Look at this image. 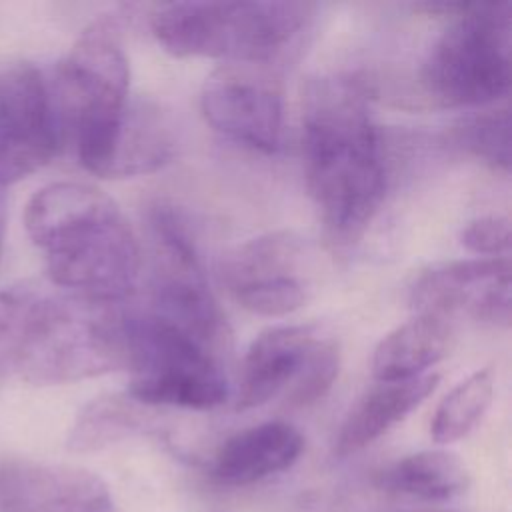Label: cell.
I'll return each mask as SVG.
<instances>
[{
  "label": "cell",
  "instance_id": "obj_1",
  "mask_svg": "<svg viewBox=\"0 0 512 512\" xmlns=\"http://www.w3.org/2000/svg\"><path fill=\"white\" fill-rule=\"evenodd\" d=\"M302 156L308 192L334 242H352L386 192L382 134L368 86L352 74H324L302 98Z\"/></svg>",
  "mask_w": 512,
  "mask_h": 512
},
{
  "label": "cell",
  "instance_id": "obj_2",
  "mask_svg": "<svg viewBox=\"0 0 512 512\" xmlns=\"http://www.w3.org/2000/svg\"><path fill=\"white\" fill-rule=\"evenodd\" d=\"M24 226L54 286L104 302H128L142 266L138 238L118 204L84 182H54L26 204Z\"/></svg>",
  "mask_w": 512,
  "mask_h": 512
},
{
  "label": "cell",
  "instance_id": "obj_3",
  "mask_svg": "<svg viewBox=\"0 0 512 512\" xmlns=\"http://www.w3.org/2000/svg\"><path fill=\"white\" fill-rule=\"evenodd\" d=\"M10 374L32 384H68L124 368L126 302L18 286Z\"/></svg>",
  "mask_w": 512,
  "mask_h": 512
},
{
  "label": "cell",
  "instance_id": "obj_4",
  "mask_svg": "<svg viewBox=\"0 0 512 512\" xmlns=\"http://www.w3.org/2000/svg\"><path fill=\"white\" fill-rule=\"evenodd\" d=\"M62 146L84 170L104 176L114 136L130 102V66L118 18L92 22L58 62L48 82Z\"/></svg>",
  "mask_w": 512,
  "mask_h": 512
},
{
  "label": "cell",
  "instance_id": "obj_5",
  "mask_svg": "<svg viewBox=\"0 0 512 512\" xmlns=\"http://www.w3.org/2000/svg\"><path fill=\"white\" fill-rule=\"evenodd\" d=\"M312 12L306 2H172L150 14V28L178 58L272 62Z\"/></svg>",
  "mask_w": 512,
  "mask_h": 512
},
{
  "label": "cell",
  "instance_id": "obj_6",
  "mask_svg": "<svg viewBox=\"0 0 512 512\" xmlns=\"http://www.w3.org/2000/svg\"><path fill=\"white\" fill-rule=\"evenodd\" d=\"M452 22L430 48L420 80L446 106H486L510 86V6L508 4H424Z\"/></svg>",
  "mask_w": 512,
  "mask_h": 512
},
{
  "label": "cell",
  "instance_id": "obj_7",
  "mask_svg": "<svg viewBox=\"0 0 512 512\" xmlns=\"http://www.w3.org/2000/svg\"><path fill=\"white\" fill-rule=\"evenodd\" d=\"M124 348L126 394L138 404L212 410L226 402L230 386L222 356L150 310L126 304Z\"/></svg>",
  "mask_w": 512,
  "mask_h": 512
},
{
  "label": "cell",
  "instance_id": "obj_8",
  "mask_svg": "<svg viewBox=\"0 0 512 512\" xmlns=\"http://www.w3.org/2000/svg\"><path fill=\"white\" fill-rule=\"evenodd\" d=\"M146 226L152 262L146 310L222 354L228 346L226 318L210 290L188 222L180 210L158 202L150 206Z\"/></svg>",
  "mask_w": 512,
  "mask_h": 512
},
{
  "label": "cell",
  "instance_id": "obj_9",
  "mask_svg": "<svg viewBox=\"0 0 512 512\" xmlns=\"http://www.w3.org/2000/svg\"><path fill=\"white\" fill-rule=\"evenodd\" d=\"M340 366L336 340L318 324H282L260 332L238 374L236 410H252L276 396L292 408L322 400Z\"/></svg>",
  "mask_w": 512,
  "mask_h": 512
},
{
  "label": "cell",
  "instance_id": "obj_10",
  "mask_svg": "<svg viewBox=\"0 0 512 512\" xmlns=\"http://www.w3.org/2000/svg\"><path fill=\"white\" fill-rule=\"evenodd\" d=\"M270 62H224L206 78L200 108L224 138L274 154L284 136V96Z\"/></svg>",
  "mask_w": 512,
  "mask_h": 512
},
{
  "label": "cell",
  "instance_id": "obj_11",
  "mask_svg": "<svg viewBox=\"0 0 512 512\" xmlns=\"http://www.w3.org/2000/svg\"><path fill=\"white\" fill-rule=\"evenodd\" d=\"M62 148L48 80L32 64L0 72V188L46 166Z\"/></svg>",
  "mask_w": 512,
  "mask_h": 512
},
{
  "label": "cell",
  "instance_id": "obj_12",
  "mask_svg": "<svg viewBox=\"0 0 512 512\" xmlns=\"http://www.w3.org/2000/svg\"><path fill=\"white\" fill-rule=\"evenodd\" d=\"M304 240L278 230L238 246L222 264V280L234 300L248 312L268 318L298 310L308 296L302 280Z\"/></svg>",
  "mask_w": 512,
  "mask_h": 512
},
{
  "label": "cell",
  "instance_id": "obj_13",
  "mask_svg": "<svg viewBox=\"0 0 512 512\" xmlns=\"http://www.w3.org/2000/svg\"><path fill=\"white\" fill-rule=\"evenodd\" d=\"M416 314L452 320L462 314L482 324H510V260L470 258L422 270L408 294Z\"/></svg>",
  "mask_w": 512,
  "mask_h": 512
},
{
  "label": "cell",
  "instance_id": "obj_14",
  "mask_svg": "<svg viewBox=\"0 0 512 512\" xmlns=\"http://www.w3.org/2000/svg\"><path fill=\"white\" fill-rule=\"evenodd\" d=\"M0 512H114V502L108 484L90 470L4 458Z\"/></svg>",
  "mask_w": 512,
  "mask_h": 512
},
{
  "label": "cell",
  "instance_id": "obj_15",
  "mask_svg": "<svg viewBox=\"0 0 512 512\" xmlns=\"http://www.w3.org/2000/svg\"><path fill=\"white\" fill-rule=\"evenodd\" d=\"M304 436L282 420H270L232 434L214 454L212 478L224 486H250L296 464Z\"/></svg>",
  "mask_w": 512,
  "mask_h": 512
},
{
  "label": "cell",
  "instance_id": "obj_16",
  "mask_svg": "<svg viewBox=\"0 0 512 512\" xmlns=\"http://www.w3.org/2000/svg\"><path fill=\"white\" fill-rule=\"evenodd\" d=\"M438 380V374L428 372L418 378L372 386L346 414L334 442V454L346 458L376 442L416 410L436 388Z\"/></svg>",
  "mask_w": 512,
  "mask_h": 512
},
{
  "label": "cell",
  "instance_id": "obj_17",
  "mask_svg": "<svg viewBox=\"0 0 512 512\" xmlns=\"http://www.w3.org/2000/svg\"><path fill=\"white\" fill-rule=\"evenodd\" d=\"M176 152V132L168 114L150 100H130L102 178H128L154 172Z\"/></svg>",
  "mask_w": 512,
  "mask_h": 512
},
{
  "label": "cell",
  "instance_id": "obj_18",
  "mask_svg": "<svg viewBox=\"0 0 512 512\" xmlns=\"http://www.w3.org/2000/svg\"><path fill=\"white\" fill-rule=\"evenodd\" d=\"M452 322L416 314L390 330L374 348L372 374L378 382L410 380L428 374L450 350Z\"/></svg>",
  "mask_w": 512,
  "mask_h": 512
},
{
  "label": "cell",
  "instance_id": "obj_19",
  "mask_svg": "<svg viewBox=\"0 0 512 512\" xmlns=\"http://www.w3.org/2000/svg\"><path fill=\"white\" fill-rule=\"evenodd\" d=\"M376 484L392 494L444 502L466 492L470 474L456 454L448 450H422L382 468Z\"/></svg>",
  "mask_w": 512,
  "mask_h": 512
},
{
  "label": "cell",
  "instance_id": "obj_20",
  "mask_svg": "<svg viewBox=\"0 0 512 512\" xmlns=\"http://www.w3.org/2000/svg\"><path fill=\"white\" fill-rule=\"evenodd\" d=\"M144 428L142 404L128 394H106L94 398L78 412L66 444L72 452H98Z\"/></svg>",
  "mask_w": 512,
  "mask_h": 512
},
{
  "label": "cell",
  "instance_id": "obj_21",
  "mask_svg": "<svg viewBox=\"0 0 512 512\" xmlns=\"http://www.w3.org/2000/svg\"><path fill=\"white\" fill-rule=\"evenodd\" d=\"M494 396V370L490 366L472 372L458 382L438 404L430 434L438 444H452L468 436L484 418Z\"/></svg>",
  "mask_w": 512,
  "mask_h": 512
},
{
  "label": "cell",
  "instance_id": "obj_22",
  "mask_svg": "<svg viewBox=\"0 0 512 512\" xmlns=\"http://www.w3.org/2000/svg\"><path fill=\"white\" fill-rule=\"evenodd\" d=\"M454 144L494 170H510V116L506 108L478 112L452 130Z\"/></svg>",
  "mask_w": 512,
  "mask_h": 512
},
{
  "label": "cell",
  "instance_id": "obj_23",
  "mask_svg": "<svg viewBox=\"0 0 512 512\" xmlns=\"http://www.w3.org/2000/svg\"><path fill=\"white\" fill-rule=\"evenodd\" d=\"M510 220L506 216H480L470 220L460 232V244L478 258H502L510 252Z\"/></svg>",
  "mask_w": 512,
  "mask_h": 512
},
{
  "label": "cell",
  "instance_id": "obj_24",
  "mask_svg": "<svg viewBox=\"0 0 512 512\" xmlns=\"http://www.w3.org/2000/svg\"><path fill=\"white\" fill-rule=\"evenodd\" d=\"M4 230H6V204L0 188V258H2V246H4Z\"/></svg>",
  "mask_w": 512,
  "mask_h": 512
}]
</instances>
